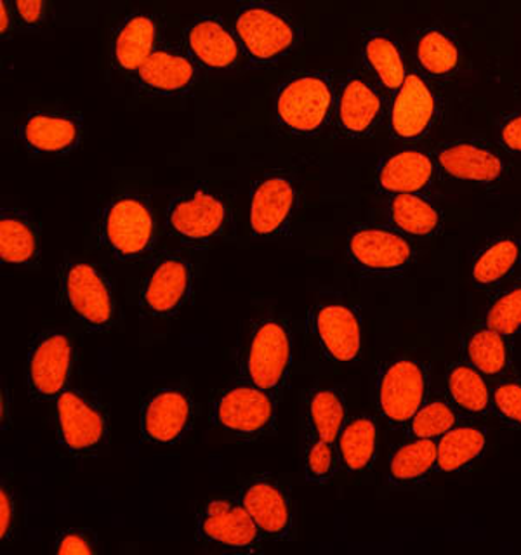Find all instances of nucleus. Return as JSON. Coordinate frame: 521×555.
Listing matches in <instances>:
<instances>
[{"label": "nucleus", "mask_w": 521, "mask_h": 555, "mask_svg": "<svg viewBox=\"0 0 521 555\" xmlns=\"http://www.w3.org/2000/svg\"><path fill=\"white\" fill-rule=\"evenodd\" d=\"M334 108V86L320 74L289 78L275 98L278 126L294 135L318 134L327 126Z\"/></svg>", "instance_id": "nucleus-1"}, {"label": "nucleus", "mask_w": 521, "mask_h": 555, "mask_svg": "<svg viewBox=\"0 0 521 555\" xmlns=\"http://www.w3.org/2000/svg\"><path fill=\"white\" fill-rule=\"evenodd\" d=\"M234 31L254 63L268 65L285 56L297 42V28L291 17L274 5L251 4L234 17Z\"/></svg>", "instance_id": "nucleus-2"}, {"label": "nucleus", "mask_w": 521, "mask_h": 555, "mask_svg": "<svg viewBox=\"0 0 521 555\" xmlns=\"http://www.w3.org/2000/svg\"><path fill=\"white\" fill-rule=\"evenodd\" d=\"M430 377L424 364L412 360L391 361L381 370L378 404L391 425H408L428 399Z\"/></svg>", "instance_id": "nucleus-3"}, {"label": "nucleus", "mask_w": 521, "mask_h": 555, "mask_svg": "<svg viewBox=\"0 0 521 555\" xmlns=\"http://www.w3.org/2000/svg\"><path fill=\"white\" fill-rule=\"evenodd\" d=\"M101 240L118 259L143 256L153 240V217L148 205L132 196L112 202L101 217Z\"/></svg>", "instance_id": "nucleus-4"}, {"label": "nucleus", "mask_w": 521, "mask_h": 555, "mask_svg": "<svg viewBox=\"0 0 521 555\" xmlns=\"http://www.w3.org/2000/svg\"><path fill=\"white\" fill-rule=\"evenodd\" d=\"M61 294L69 311L87 326L100 330L113 318V297L109 283L98 269L86 262L66 266L61 273Z\"/></svg>", "instance_id": "nucleus-5"}, {"label": "nucleus", "mask_w": 521, "mask_h": 555, "mask_svg": "<svg viewBox=\"0 0 521 555\" xmlns=\"http://www.w3.org/2000/svg\"><path fill=\"white\" fill-rule=\"evenodd\" d=\"M347 254L358 268L369 273L404 271L412 262V245L404 234L386 228H358L347 238Z\"/></svg>", "instance_id": "nucleus-6"}, {"label": "nucleus", "mask_w": 521, "mask_h": 555, "mask_svg": "<svg viewBox=\"0 0 521 555\" xmlns=\"http://www.w3.org/2000/svg\"><path fill=\"white\" fill-rule=\"evenodd\" d=\"M436 117L439 100L431 87L421 75L407 74L391 104V134L402 141H417L430 132Z\"/></svg>", "instance_id": "nucleus-7"}, {"label": "nucleus", "mask_w": 521, "mask_h": 555, "mask_svg": "<svg viewBox=\"0 0 521 555\" xmlns=\"http://www.w3.org/2000/svg\"><path fill=\"white\" fill-rule=\"evenodd\" d=\"M291 335L277 321H266L256 330L247 356V373L254 386L277 389L291 366Z\"/></svg>", "instance_id": "nucleus-8"}, {"label": "nucleus", "mask_w": 521, "mask_h": 555, "mask_svg": "<svg viewBox=\"0 0 521 555\" xmlns=\"http://www.w3.org/2000/svg\"><path fill=\"white\" fill-rule=\"evenodd\" d=\"M434 160L448 178L476 184H494L506 170L499 153L480 141L443 144L434 153Z\"/></svg>", "instance_id": "nucleus-9"}, {"label": "nucleus", "mask_w": 521, "mask_h": 555, "mask_svg": "<svg viewBox=\"0 0 521 555\" xmlns=\"http://www.w3.org/2000/svg\"><path fill=\"white\" fill-rule=\"evenodd\" d=\"M297 193L283 176L260 179L252 190L249 222L257 236H274L285 228L294 212Z\"/></svg>", "instance_id": "nucleus-10"}, {"label": "nucleus", "mask_w": 521, "mask_h": 555, "mask_svg": "<svg viewBox=\"0 0 521 555\" xmlns=\"http://www.w3.org/2000/svg\"><path fill=\"white\" fill-rule=\"evenodd\" d=\"M225 219V204L207 191H195L187 198L176 199L167 214L170 230L188 242L214 238L223 230Z\"/></svg>", "instance_id": "nucleus-11"}, {"label": "nucleus", "mask_w": 521, "mask_h": 555, "mask_svg": "<svg viewBox=\"0 0 521 555\" xmlns=\"http://www.w3.org/2000/svg\"><path fill=\"white\" fill-rule=\"evenodd\" d=\"M313 330L329 358L347 363L361 351L360 318L343 304H327L313 314Z\"/></svg>", "instance_id": "nucleus-12"}, {"label": "nucleus", "mask_w": 521, "mask_h": 555, "mask_svg": "<svg viewBox=\"0 0 521 555\" xmlns=\"http://www.w3.org/2000/svg\"><path fill=\"white\" fill-rule=\"evenodd\" d=\"M274 415V401L257 386L234 387L216 404V421L237 434L259 433L271 424Z\"/></svg>", "instance_id": "nucleus-13"}, {"label": "nucleus", "mask_w": 521, "mask_h": 555, "mask_svg": "<svg viewBox=\"0 0 521 555\" xmlns=\"http://www.w3.org/2000/svg\"><path fill=\"white\" fill-rule=\"evenodd\" d=\"M72 346L63 334H51L35 344L28 360V382L35 395L52 398L68 380Z\"/></svg>", "instance_id": "nucleus-14"}, {"label": "nucleus", "mask_w": 521, "mask_h": 555, "mask_svg": "<svg viewBox=\"0 0 521 555\" xmlns=\"http://www.w3.org/2000/svg\"><path fill=\"white\" fill-rule=\"evenodd\" d=\"M334 113L339 129L344 134H369L381 118V95L365 78H346L339 89Z\"/></svg>", "instance_id": "nucleus-15"}, {"label": "nucleus", "mask_w": 521, "mask_h": 555, "mask_svg": "<svg viewBox=\"0 0 521 555\" xmlns=\"http://www.w3.org/2000/svg\"><path fill=\"white\" fill-rule=\"evenodd\" d=\"M200 534L231 548H245L256 542L259 528L242 502L214 500L200 517Z\"/></svg>", "instance_id": "nucleus-16"}, {"label": "nucleus", "mask_w": 521, "mask_h": 555, "mask_svg": "<svg viewBox=\"0 0 521 555\" xmlns=\"http://www.w3.org/2000/svg\"><path fill=\"white\" fill-rule=\"evenodd\" d=\"M434 176V162L428 153L407 147L384 156L378 167L379 190L390 195L422 193Z\"/></svg>", "instance_id": "nucleus-17"}, {"label": "nucleus", "mask_w": 521, "mask_h": 555, "mask_svg": "<svg viewBox=\"0 0 521 555\" xmlns=\"http://www.w3.org/2000/svg\"><path fill=\"white\" fill-rule=\"evenodd\" d=\"M56 410L61 439L68 450H92L103 441V416L91 403H87L82 396L72 390L61 392Z\"/></svg>", "instance_id": "nucleus-18"}, {"label": "nucleus", "mask_w": 521, "mask_h": 555, "mask_svg": "<svg viewBox=\"0 0 521 555\" xmlns=\"http://www.w3.org/2000/svg\"><path fill=\"white\" fill-rule=\"evenodd\" d=\"M187 48L208 69L233 68L240 56L239 40L216 17H200L188 26Z\"/></svg>", "instance_id": "nucleus-19"}, {"label": "nucleus", "mask_w": 521, "mask_h": 555, "mask_svg": "<svg viewBox=\"0 0 521 555\" xmlns=\"http://www.w3.org/2000/svg\"><path fill=\"white\" fill-rule=\"evenodd\" d=\"M190 288V266L178 257H167L148 274L143 286L144 306L153 314H170L181 308Z\"/></svg>", "instance_id": "nucleus-20"}, {"label": "nucleus", "mask_w": 521, "mask_h": 555, "mask_svg": "<svg viewBox=\"0 0 521 555\" xmlns=\"http://www.w3.org/2000/svg\"><path fill=\"white\" fill-rule=\"evenodd\" d=\"M20 139L30 152L60 155L80 141V124L60 113H31L20 126Z\"/></svg>", "instance_id": "nucleus-21"}, {"label": "nucleus", "mask_w": 521, "mask_h": 555, "mask_svg": "<svg viewBox=\"0 0 521 555\" xmlns=\"http://www.w3.org/2000/svg\"><path fill=\"white\" fill-rule=\"evenodd\" d=\"M191 418V403L179 390H161L148 399L143 410V433L150 441H178Z\"/></svg>", "instance_id": "nucleus-22"}, {"label": "nucleus", "mask_w": 521, "mask_h": 555, "mask_svg": "<svg viewBox=\"0 0 521 555\" xmlns=\"http://www.w3.org/2000/svg\"><path fill=\"white\" fill-rule=\"evenodd\" d=\"M139 82L158 94H181L195 82L196 68L190 57L169 49H155L136 72Z\"/></svg>", "instance_id": "nucleus-23"}, {"label": "nucleus", "mask_w": 521, "mask_h": 555, "mask_svg": "<svg viewBox=\"0 0 521 555\" xmlns=\"http://www.w3.org/2000/svg\"><path fill=\"white\" fill-rule=\"evenodd\" d=\"M242 505L257 528L269 537L282 538L291 529V507L285 494L271 482L257 481L243 491Z\"/></svg>", "instance_id": "nucleus-24"}, {"label": "nucleus", "mask_w": 521, "mask_h": 555, "mask_svg": "<svg viewBox=\"0 0 521 555\" xmlns=\"http://www.w3.org/2000/svg\"><path fill=\"white\" fill-rule=\"evenodd\" d=\"M156 25L147 14H135L122 23L113 40L115 63L126 72H138L155 51Z\"/></svg>", "instance_id": "nucleus-25"}, {"label": "nucleus", "mask_w": 521, "mask_h": 555, "mask_svg": "<svg viewBox=\"0 0 521 555\" xmlns=\"http://www.w3.org/2000/svg\"><path fill=\"white\" fill-rule=\"evenodd\" d=\"M439 473H459L473 465L486 450V430L478 425H459L436 439Z\"/></svg>", "instance_id": "nucleus-26"}, {"label": "nucleus", "mask_w": 521, "mask_h": 555, "mask_svg": "<svg viewBox=\"0 0 521 555\" xmlns=\"http://www.w3.org/2000/svg\"><path fill=\"white\" fill-rule=\"evenodd\" d=\"M521 262V242L517 238L494 240L474 257L471 278L474 285L492 288L504 282Z\"/></svg>", "instance_id": "nucleus-27"}, {"label": "nucleus", "mask_w": 521, "mask_h": 555, "mask_svg": "<svg viewBox=\"0 0 521 555\" xmlns=\"http://www.w3.org/2000/svg\"><path fill=\"white\" fill-rule=\"evenodd\" d=\"M390 219L399 233L410 236H431L442 225L439 207L421 193L393 195L390 202Z\"/></svg>", "instance_id": "nucleus-28"}, {"label": "nucleus", "mask_w": 521, "mask_h": 555, "mask_svg": "<svg viewBox=\"0 0 521 555\" xmlns=\"http://www.w3.org/2000/svg\"><path fill=\"white\" fill-rule=\"evenodd\" d=\"M447 392L450 403L460 412L485 415L492 410V390L473 364H452L447 372Z\"/></svg>", "instance_id": "nucleus-29"}, {"label": "nucleus", "mask_w": 521, "mask_h": 555, "mask_svg": "<svg viewBox=\"0 0 521 555\" xmlns=\"http://www.w3.org/2000/svg\"><path fill=\"white\" fill-rule=\"evenodd\" d=\"M508 338L488 325L473 330L465 340L468 363L488 377L508 372L511 364Z\"/></svg>", "instance_id": "nucleus-30"}, {"label": "nucleus", "mask_w": 521, "mask_h": 555, "mask_svg": "<svg viewBox=\"0 0 521 555\" xmlns=\"http://www.w3.org/2000/svg\"><path fill=\"white\" fill-rule=\"evenodd\" d=\"M439 448L434 439L410 438L390 459V479L398 485L424 481L436 468Z\"/></svg>", "instance_id": "nucleus-31"}, {"label": "nucleus", "mask_w": 521, "mask_h": 555, "mask_svg": "<svg viewBox=\"0 0 521 555\" xmlns=\"http://www.w3.org/2000/svg\"><path fill=\"white\" fill-rule=\"evenodd\" d=\"M378 448V427L369 416H356L353 421L344 424L343 430L339 434L338 450L341 464L358 473L369 467L376 456Z\"/></svg>", "instance_id": "nucleus-32"}, {"label": "nucleus", "mask_w": 521, "mask_h": 555, "mask_svg": "<svg viewBox=\"0 0 521 555\" xmlns=\"http://www.w3.org/2000/svg\"><path fill=\"white\" fill-rule=\"evenodd\" d=\"M364 57L384 89L398 91L407 78V69L395 40L384 34H370L364 42Z\"/></svg>", "instance_id": "nucleus-33"}, {"label": "nucleus", "mask_w": 521, "mask_h": 555, "mask_svg": "<svg viewBox=\"0 0 521 555\" xmlns=\"http://www.w3.org/2000/svg\"><path fill=\"white\" fill-rule=\"evenodd\" d=\"M39 254V242L30 222L22 216L2 214L0 219V260L5 264H30Z\"/></svg>", "instance_id": "nucleus-34"}, {"label": "nucleus", "mask_w": 521, "mask_h": 555, "mask_svg": "<svg viewBox=\"0 0 521 555\" xmlns=\"http://www.w3.org/2000/svg\"><path fill=\"white\" fill-rule=\"evenodd\" d=\"M308 415L315 438L338 441L339 434L346 424V406L338 390H315L309 398Z\"/></svg>", "instance_id": "nucleus-35"}, {"label": "nucleus", "mask_w": 521, "mask_h": 555, "mask_svg": "<svg viewBox=\"0 0 521 555\" xmlns=\"http://www.w3.org/2000/svg\"><path fill=\"white\" fill-rule=\"evenodd\" d=\"M417 61L431 77H447L459 65V49L445 31L431 28L419 37Z\"/></svg>", "instance_id": "nucleus-36"}, {"label": "nucleus", "mask_w": 521, "mask_h": 555, "mask_svg": "<svg viewBox=\"0 0 521 555\" xmlns=\"http://www.w3.org/2000/svg\"><path fill=\"white\" fill-rule=\"evenodd\" d=\"M457 412L454 404L443 399H433L425 401L424 406L414 415L412 421L408 422V436L419 439L442 438L443 434L456 427Z\"/></svg>", "instance_id": "nucleus-37"}, {"label": "nucleus", "mask_w": 521, "mask_h": 555, "mask_svg": "<svg viewBox=\"0 0 521 555\" xmlns=\"http://www.w3.org/2000/svg\"><path fill=\"white\" fill-rule=\"evenodd\" d=\"M485 325L506 337L521 332V283L500 292L486 309Z\"/></svg>", "instance_id": "nucleus-38"}, {"label": "nucleus", "mask_w": 521, "mask_h": 555, "mask_svg": "<svg viewBox=\"0 0 521 555\" xmlns=\"http://www.w3.org/2000/svg\"><path fill=\"white\" fill-rule=\"evenodd\" d=\"M492 412L509 427H521V382L500 380L492 389Z\"/></svg>", "instance_id": "nucleus-39"}, {"label": "nucleus", "mask_w": 521, "mask_h": 555, "mask_svg": "<svg viewBox=\"0 0 521 555\" xmlns=\"http://www.w3.org/2000/svg\"><path fill=\"white\" fill-rule=\"evenodd\" d=\"M334 470V450L332 442L315 438L306 453V476L309 481L323 482Z\"/></svg>", "instance_id": "nucleus-40"}, {"label": "nucleus", "mask_w": 521, "mask_h": 555, "mask_svg": "<svg viewBox=\"0 0 521 555\" xmlns=\"http://www.w3.org/2000/svg\"><path fill=\"white\" fill-rule=\"evenodd\" d=\"M499 139L503 146L514 155H521V113H511L504 117L499 126Z\"/></svg>", "instance_id": "nucleus-41"}, {"label": "nucleus", "mask_w": 521, "mask_h": 555, "mask_svg": "<svg viewBox=\"0 0 521 555\" xmlns=\"http://www.w3.org/2000/svg\"><path fill=\"white\" fill-rule=\"evenodd\" d=\"M43 4L46 0H14L17 16L26 26L39 25L43 16Z\"/></svg>", "instance_id": "nucleus-42"}, {"label": "nucleus", "mask_w": 521, "mask_h": 555, "mask_svg": "<svg viewBox=\"0 0 521 555\" xmlns=\"http://www.w3.org/2000/svg\"><path fill=\"white\" fill-rule=\"evenodd\" d=\"M56 554L60 555H91L92 546L86 538L78 533H66L58 542Z\"/></svg>", "instance_id": "nucleus-43"}, {"label": "nucleus", "mask_w": 521, "mask_h": 555, "mask_svg": "<svg viewBox=\"0 0 521 555\" xmlns=\"http://www.w3.org/2000/svg\"><path fill=\"white\" fill-rule=\"evenodd\" d=\"M13 525V500L9 496L8 491L2 488L0 491V537L4 540L11 531Z\"/></svg>", "instance_id": "nucleus-44"}, {"label": "nucleus", "mask_w": 521, "mask_h": 555, "mask_svg": "<svg viewBox=\"0 0 521 555\" xmlns=\"http://www.w3.org/2000/svg\"><path fill=\"white\" fill-rule=\"evenodd\" d=\"M0 16H2V25H0V30H2V37H4L9 30V9L8 4H5V0L0 2Z\"/></svg>", "instance_id": "nucleus-45"}]
</instances>
